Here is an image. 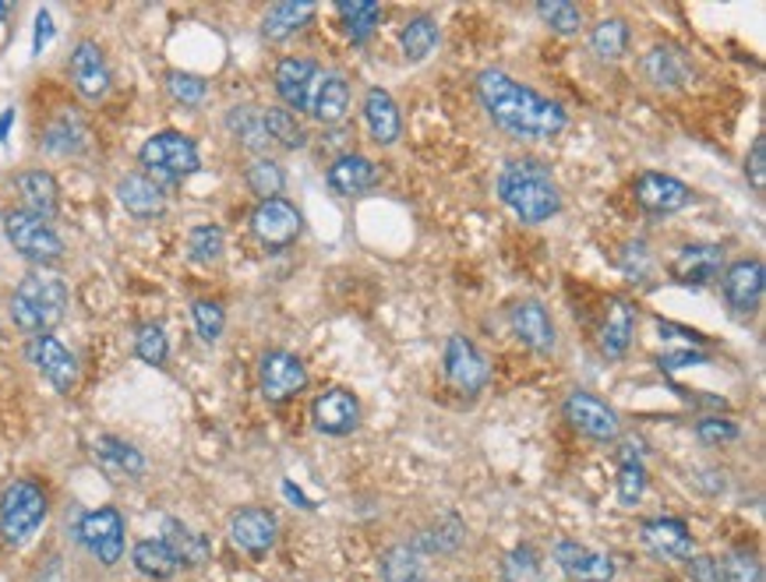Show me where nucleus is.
<instances>
[{"label": "nucleus", "mask_w": 766, "mask_h": 582, "mask_svg": "<svg viewBox=\"0 0 766 582\" xmlns=\"http://www.w3.org/2000/svg\"><path fill=\"white\" fill-rule=\"evenodd\" d=\"M118 198L135 219H156L166 208V194L156 181H149L145 173H131L118 184Z\"/></svg>", "instance_id": "obj_22"}, {"label": "nucleus", "mask_w": 766, "mask_h": 582, "mask_svg": "<svg viewBox=\"0 0 766 582\" xmlns=\"http://www.w3.org/2000/svg\"><path fill=\"white\" fill-rule=\"evenodd\" d=\"M311 14H315V4H276L262 18V35L279 43V39L294 35L300 25H308Z\"/></svg>", "instance_id": "obj_32"}, {"label": "nucleus", "mask_w": 766, "mask_h": 582, "mask_svg": "<svg viewBox=\"0 0 766 582\" xmlns=\"http://www.w3.org/2000/svg\"><path fill=\"white\" fill-rule=\"evenodd\" d=\"M276 533H279V522L269 509H241L229 515V540H234V548H241L252 558H262L269 551L276 543Z\"/></svg>", "instance_id": "obj_12"}, {"label": "nucleus", "mask_w": 766, "mask_h": 582, "mask_svg": "<svg viewBox=\"0 0 766 582\" xmlns=\"http://www.w3.org/2000/svg\"><path fill=\"white\" fill-rule=\"evenodd\" d=\"M187 255H191V262H198V265L219 262L223 258V229L213 226V223L195 226L187 233Z\"/></svg>", "instance_id": "obj_37"}, {"label": "nucleus", "mask_w": 766, "mask_h": 582, "mask_svg": "<svg viewBox=\"0 0 766 582\" xmlns=\"http://www.w3.org/2000/svg\"><path fill=\"white\" fill-rule=\"evenodd\" d=\"M502 575L505 582H544V565L541 554L533 548H515L502 561Z\"/></svg>", "instance_id": "obj_40"}, {"label": "nucleus", "mask_w": 766, "mask_h": 582, "mask_svg": "<svg viewBox=\"0 0 766 582\" xmlns=\"http://www.w3.org/2000/svg\"><path fill=\"white\" fill-rule=\"evenodd\" d=\"M191 318H195V328H198V336L205 343H216L223 336L226 315H223V307L216 300H195V304H191Z\"/></svg>", "instance_id": "obj_47"}, {"label": "nucleus", "mask_w": 766, "mask_h": 582, "mask_svg": "<svg viewBox=\"0 0 766 582\" xmlns=\"http://www.w3.org/2000/svg\"><path fill=\"white\" fill-rule=\"evenodd\" d=\"M512 328H515V336H520L530 349H538V354H551L554 349V325L538 300H523L512 307Z\"/></svg>", "instance_id": "obj_24"}, {"label": "nucleus", "mask_w": 766, "mask_h": 582, "mask_svg": "<svg viewBox=\"0 0 766 582\" xmlns=\"http://www.w3.org/2000/svg\"><path fill=\"white\" fill-rule=\"evenodd\" d=\"M262 116H265V131H269V142H279L283 149H300L304 142H308V139H304V127L297 124V116L290 110L273 106V110H265Z\"/></svg>", "instance_id": "obj_38"}, {"label": "nucleus", "mask_w": 766, "mask_h": 582, "mask_svg": "<svg viewBox=\"0 0 766 582\" xmlns=\"http://www.w3.org/2000/svg\"><path fill=\"white\" fill-rule=\"evenodd\" d=\"M50 35H53L50 11H40V18H35V43H32V50H35V53H43V47L50 43Z\"/></svg>", "instance_id": "obj_54"}, {"label": "nucleus", "mask_w": 766, "mask_h": 582, "mask_svg": "<svg viewBox=\"0 0 766 582\" xmlns=\"http://www.w3.org/2000/svg\"><path fill=\"white\" fill-rule=\"evenodd\" d=\"M283 184H286V177H283V170L273 160H255L252 166H247V187H252L255 194H262V202L279 198Z\"/></svg>", "instance_id": "obj_42"}, {"label": "nucleus", "mask_w": 766, "mask_h": 582, "mask_svg": "<svg viewBox=\"0 0 766 582\" xmlns=\"http://www.w3.org/2000/svg\"><path fill=\"white\" fill-rule=\"evenodd\" d=\"M50 501L47 491L35 480H14L0 494V537H4L11 548H22L29 543L40 527L47 522Z\"/></svg>", "instance_id": "obj_4"}, {"label": "nucleus", "mask_w": 766, "mask_h": 582, "mask_svg": "<svg viewBox=\"0 0 766 582\" xmlns=\"http://www.w3.org/2000/svg\"><path fill=\"white\" fill-rule=\"evenodd\" d=\"M646 74H650V82L654 85H678L682 78H685V64L678 61V53L675 50H654L646 57Z\"/></svg>", "instance_id": "obj_43"}, {"label": "nucleus", "mask_w": 766, "mask_h": 582, "mask_svg": "<svg viewBox=\"0 0 766 582\" xmlns=\"http://www.w3.org/2000/svg\"><path fill=\"white\" fill-rule=\"evenodd\" d=\"M477 95H481L491 121L502 131H509L512 139L544 142L565 127V110L559 103H551L541 92L520 85L505 71L491 68L477 74Z\"/></svg>", "instance_id": "obj_1"}, {"label": "nucleus", "mask_w": 766, "mask_h": 582, "mask_svg": "<svg viewBox=\"0 0 766 582\" xmlns=\"http://www.w3.org/2000/svg\"><path fill=\"white\" fill-rule=\"evenodd\" d=\"M79 537L85 548L100 558V565H118L124 554V519L118 509H95L82 515L79 522Z\"/></svg>", "instance_id": "obj_7"}, {"label": "nucleus", "mask_w": 766, "mask_h": 582, "mask_svg": "<svg viewBox=\"0 0 766 582\" xmlns=\"http://www.w3.org/2000/svg\"><path fill=\"white\" fill-rule=\"evenodd\" d=\"M590 47H593V53L601 57V61H619V57L625 53V47H629V29H625L622 18H604V22L593 29Z\"/></svg>", "instance_id": "obj_36"}, {"label": "nucleus", "mask_w": 766, "mask_h": 582, "mask_svg": "<svg viewBox=\"0 0 766 582\" xmlns=\"http://www.w3.org/2000/svg\"><path fill=\"white\" fill-rule=\"evenodd\" d=\"M135 354H139V360H145V364H152V367H160V364H166V354H170V343H166V333L160 325H142L139 333H135Z\"/></svg>", "instance_id": "obj_45"}, {"label": "nucleus", "mask_w": 766, "mask_h": 582, "mask_svg": "<svg viewBox=\"0 0 766 582\" xmlns=\"http://www.w3.org/2000/svg\"><path fill=\"white\" fill-rule=\"evenodd\" d=\"M166 89L184 106H198L205 100V92H208V85L202 82V78L198 74H187V71H170L166 74Z\"/></svg>", "instance_id": "obj_48"}, {"label": "nucleus", "mask_w": 766, "mask_h": 582, "mask_svg": "<svg viewBox=\"0 0 766 582\" xmlns=\"http://www.w3.org/2000/svg\"><path fill=\"white\" fill-rule=\"evenodd\" d=\"M381 575H386V582H428V565L417 548L404 543V548H392L381 558Z\"/></svg>", "instance_id": "obj_33"}, {"label": "nucleus", "mask_w": 766, "mask_h": 582, "mask_svg": "<svg viewBox=\"0 0 766 582\" xmlns=\"http://www.w3.org/2000/svg\"><path fill=\"white\" fill-rule=\"evenodd\" d=\"M318 82H321L318 64L304 61V57H286V61H279V68H276V92L290 110H308L311 113Z\"/></svg>", "instance_id": "obj_11"}, {"label": "nucleus", "mask_w": 766, "mask_h": 582, "mask_svg": "<svg viewBox=\"0 0 766 582\" xmlns=\"http://www.w3.org/2000/svg\"><path fill=\"white\" fill-rule=\"evenodd\" d=\"M763 262H735L724 272V297L738 315H753L763 300Z\"/></svg>", "instance_id": "obj_19"}, {"label": "nucleus", "mask_w": 766, "mask_h": 582, "mask_svg": "<svg viewBox=\"0 0 766 582\" xmlns=\"http://www.w3.org/2000/svg\"><path fill=\"white\" fill-rule=\"evenodd\" d=\"M68 310V286L50 272H32L11 294V321L29 336H50Z\"/></svg>", "instance_id": "obj_3"}, {"label": "nucleus", "mask_w": 766, "mask_h": 582, "mask_svg": "<svg viewBox=\"0 0 766 582\" xmlns=\"http://www.w3.org/2000/svg\"><path fill=\"white\" fill-rule=\"evenodd\" d=\"M71 82L79 89L85 100H100L110 89V68H106V57L95 43H79L71 53Z\"/></svg>", "instance_id": "obj_18"}, {"label": "nucleus", "mask_w": 766, "mask_h": 582, "mask_svg": "<svg viewBox=\"0 0 766 582\" xmlns=\"http://www.w3.org/2000/svg\"><path fill=\"white\" fill-rule=\"evenodd\" d=\"M446 375L459 392H481L488 385V360L467 336H452L446 346Z\"/></svg>", "instance_id": "obj_14"}, {"label": "nucleus", "mask_w": 766, "mask_h": 582, "mask_svg": "<svg viewBox=\"0 0 766 582\" xmlns=\"http://www.w3.org/2000/svg\"><path fill=\"white\" fill-rule=\"evenodd\" d=\"M339 14L347 18V29L354 35V43H364V39L375 32L378 18H381V8L371 4V0H343Z\"/></svg>", "instance_id": "obj_39"}, {"label": "nucleus", "mask_w": 766, "mask_h": 582, "mask_svg": "<svg viewBox=\"0 0 766 582\" xmlns=\"http://www.w3.org/2000/svg\"><path fill=\"white\" fill-rule=\"evenodd\" d=\"M347 103H350V89H347V82H343V74H321L318 92H315V103H311V113L318 116V121L321 124L343 121Z\"/></svg>", "instance_id": "obj_29"}, {"label": "nucleus", "mask_w": 766, "mask_h": 582, "mask_svg": "<svg viewBox=\"0 0 766 582\" xmlns=\"http://www.w3.org/2000/svg\"><path fill=\"white\" fill-rule=\"evenodd\" d=\"M163 533H166L163 543H166L170 551H174L181 569H198V565H205V561H208V540L202 533H195V530H187L184 522L166 519Z\"/></svg>", "instance_id": "obj_27"}, {"label": "nucleus", "mask_w": 766, "mask_h": 582, "mask_svg": "<svg viewBox=\"0 0 766 582\" xmlns=\"http://www.w3.org/2000/svg\"><path fill=\"white\" fill-rule=\"evenodd\" d=\"M632 328H636V318H632V307L625 300H611L607 318H604V336L601 346L607 357H622L629 343H632Z\"/></svg>", "instance_id": "obj_31"}, {"label": "nucleus", "mask_w": 766, "mask_h": 582, "mask_svg": "<svg viewBox=\"0 0 766 582\" xmlns=\"http://www.w3.org/2000/svg\"><path fill=\"white\" fill-rule=\"evenodd\" d=\"M311 417H315L318 431L339 438V435H350L354 427L360 423V406H357V399L347 392V388H329V392L315 399Z\"/></svg>", "instance_id": "obj_17"}, {"label": "nucleus", "mask_w": 766, "mask_h": 582, "mask_svg": "<svg viewBox=\"0 0 766 582\" xmlns=\"http://www.w3.org/2000/svg\"><path fill=\"white\" fill-rule=\"evenodd\" d=\"M252 229L262 244L269 247H286L300 237V212L286 202V198H269L255 208L252 216Z\"/></svg>", "instance_id": "obj_13"}, {"label": "nucleus", "mask_w": 766, "mask_h": 582, "mask_svg": "<svg viewBox=\"0 0 766 582\" xmlns=\"http://www.w3.org/2000/svg\"><path fill=\"white\" fill-rule=\"evenodd\" d=\"M283 494H286V498H294V501L300 504V509H311V501H308V498H304V494H300V491L294 488V483H283Z\"/></svg>", "instance_id": "obj_56"}, {"label": "nucleus", "mask_w": 766, "mask_h": 582, "mask_svg": "<svg viewBox=\"0 0 766 582\" xmlns=\"http://www.w3.org/2000/svg\"><path fill=\"white\" fill-rule=\"evenodd\" d=\"M229 131L237 134V142L244 149H252V152H262V149H269V131H265V116L255 110V106H237L234 113H229Z\"/></svg>", "instance_id": "obj_34"}, {"label": "nucleus", "mask_w": 766, "mask_h": 582, "mask_svg": "<svg viewBox=\"0 0 766 582\" xmlns=\"http://www.w3.org/2000/svg\"><path fill=\"white\" fill-rule=\"evenodd\" d=\"M745 173H749V184L756 191H766V142L763 139L753 142L749 160H745Z\"/></svg>", "instance_id": "obj_51"}, {"label": "nucleus", "mask_w": 766, "mask_h": 582, "mask_svg": "<svg viewBox=\"0 0 766 582\" xmlns=\"http://www.w3.org/2000/svg\"><path fill=\"white\" fill-rule=\"evenodd\" d=\"M696 435L706 445H717V441H735L738 438V427L732 420H721V417H706L696 423Z\"/></svg>", "instance_id": "obj_50"}, {"label": "nucleus", "mask_w": 766, "mask_h": 582, "mask_svg": "<svg viewBox=\"0 0 766 582\" xmlns=\"http://www.w3.org/2000/svg\"><path fill=\"white\" fill-rule=\"evenodd\" d=\"M95 456H100V462L106 466L110 473H118V477H142L145 473V456L135 449V445H127L121 438H110L103 435L100 441H95Z\"/></svg>", "instance_id": "obj_28"}, {"label": "nucleus", "mask_w": 766, "mask_h": 582, "mask_svg": "<svg viewBox=\"0 0 766 582\" xmlns=\"http://www.w3.org/2000/svg\"><path fill=\"white\" fill-rule=\"evenodd\" d=\"M622 265L629 276H646V268H650V255H646V247L643 244H629L622 251Z\"/></svg>", "instance_id": "obj_53"}, {"label": "nucleus", "mask_w": 766, "mask_h": 582, "mask_svg": "<svg viewBox=\"0 0 766 582\" xmlns=\"http://www.w3.org/2000/svg\"><path fill=\"white\" fill-rule=\"evenodd\" d=\"M688 575H693V582H721V561L711 554L688 558Z\"/></svg>", "instance_id": "obj_52"}, {"label": "nucleus", "mask_w": 766, "mask_h": 582, "mask_svg": "<svg viewBox=\"0 0 766 582\" xmlns=\"http://www.w3.org/2000/svg\"><path fill=\"white\" fill-rule=\"evenodd\" d=\"M258 381H262L265 399L283 402V399H294L300 388L308 385V371H304L300 357L286 354V349H269L258 364Z\"/></svg>", "instance_id": "obj_8"}, {"label": "nucleus", "mask_w": 766, "mask_h": 582, "mask_svg": "<svg viewBox=\"0 0 766 582\" xmlns=\"http://www.w3.org/2000/svg\"><path fill=\"white\" fill-rule=\"evenodd\" d=\"M636 202L646 212H657V216H672L682 212L693 202V191H688L678 177H667V173H643L636 181Z\"/></svg>", "instance_id": "obj_15"}, {"label": "nucleus", "mask_w": 766, "mask_h": 582, "mask_svg": "<svg viewBox=\"0 0 766 582\" xmlns=\"http://www.w3.org/2000/svg\"><path fill=\"white\" fill-rule=\"evenodd\" d=\"M8 14V4H0V18H4Z\"/></svg>", "instance_id": "obj_57"}, {"label": "nucleus", "mask_w": 766, "mask_h": 582, "mask_svg": "<svg viewBox=\"0 0 766 582\" xmlns=\"http://www.w3.org/2000/svg\"><path fill=\"white\" fill-rule=\"evenodd\" d=\"M18 187V198H22V212L29 216H40V219H53L57 208H61V191H57V181L50 177L47 170H25L14 177Z\"/></svg>", "instance_id": "obj_21"}, {"label": "nucleus", "mask_w": 766, "mask_h": 582, "mask_svg": "<svg viewBox=\"0 0 766 582\" xmlns=\"http://www.w3.org/2000/svg\"><path fill=\"white\" fill-rule=\"evenodd\" d=\"M646 491V473L640 462H622V473H619V498L622 504H636Z\"/></svg>", "instance_id": "obj_49"}, {"label": "nucleus", "mask_w": 766, "mask_h": 582, "mask_svg": "<svg viewBox=\"0 0 766 582\" xmlns=\"http://www.w3.org/2000/svg\"><path fill=\"white\" fill-rule=\"evenodd\" d=\"M364 116H368V127H371V139L378 145H392L399 139V110L392 103V95L386 89H371L364 95Z\"/></svg>", "instance_id": "obj_26"}, {"label": "nucleus", "mask_w": 766, "mask_h": 582, "mask_svg": "<svg viewBox=\"0 0 766 582\" xmlns=\"http://www.w3.org/2000/svg\"><path fill=\"white\" fill-rule=\"evenodd\" d=\"M131 561H135V569L142 572V575H149V579H174L177 575V558H174V551L166 548L163 540H142V543H135V551H131Z\"/></svg>", "instance_id": "obj_30"}, {"label": "nucleus", "mask_w": 766, "mask_h": 582, "mask_svg": "<svg viewBox=\"0 0 766 582\" xmlns=\"http://www.w3.org/2000/svg\"><path fill=\"white\" fill-rule=\"evenodd\" d=\"M661 364H664V367H688V364H706V357H703V354H693V349H685V354L664 357Z\"/></svg>", "instance_id": "obj_55"}, {"label": "nucleus", "mask_w": 766, "mask_h": 582, "mask_svg": "<svg viewBox=\"0 0 766 582\" xmlns=\"http://www.w3.org/2000/svg\"><path fill=\"white\" fill-rule=\"evenodd\" d=\"M643 543L664 561H688L693 558V537L682 519H650L643 522Z\"/></svg>", "instance_id": "obj_20"}, {"label": "nucleus", "mask_w": 766, "mask_h": 582, "mask_svg": "<svg viewBox=\"0 0 766 582\" xmlns=\"http://www.w3.org/2000/svg\"><path fill=\"white\" fill-rule=\"evenodd\" d=\"M721 582H763L759 561L753 551H732L721 561Z\"/></svg>", "instance_id": "obj_46"}, {"label": "nucleus", "mask_w": 766, "mask_h": 582, "mask_svg": "<svg viewBox=\"0 0 766 582\" xmlns=\"http://www.w3.org/2000/svg\"><path fill=\"white\" fill-rule=\"evenodd\" d=\"M498 194L523 223H544L562 208L559 187L551 184V173L541 163H509L498 177Z\"/></svg>", "instance_id": "obj_2"}, {"label": "nucleus", "mask_w": 766, "mask_h": 582, "mask_svg": "<svg viewBox=\"0 0 766 582\" xmlns=\"http://www.w3.org/2000/svg\"><path fill=\"white\" fill-rule=\"evenodd\" d=\"M721 265H724V251L711 247V244H696V247H685L682 255L675 258V279L685 286H706L721 276Z\"/></svg>", "instance_id": "obj_23"}, {"label": "nucleus", "mask_w": 766, "mask_h": 582, "mask_svg": "<svg viewBox=\"0 0 766 582\" xmlns=\"http://www.w3.org/2000/svg\"><path fill=\"white\" fill-rule=\"evenodd\" d=\"M404 53L410 57V61H425V57L438 47V25L431 22V18H413V22H407L404 29Z\"/></svg>", "instance_id": "obj_41"}, {"label": "nucleus", "mask_w": 766, "mask_h": 582, "mask_svg": "<svg viewBox=\"0 0 766 582\" xmlns=\"http://www.w3.org/2000/svg\"><path fill=\"white\" fill-rule=\"evenodd\" d=\"M43 145H47V152H53V155L82 152V149H85V127H82V121H79V116H71V113L57 116V121L47 127Z\"/></svg>", "instance_id": "obj_35"}, {"label": "nucleus", "mask_w": 766, "mask_h": 582, "mask_svg": "<svg viewBox=\"0 0 766 582\" xmlns=\"http://www.w3.org/2000/svg\"><path fill=\"white\" fill-rule=\"evenodd\" d=\"M142 166L149 170L145 177L149 181H181V177H191V173H198L202 160H198V149L195 142L187 139V134L181 131H160L152 134V139L142 145L139 152Z\"/></svg>", "instance_id": "obj_5"}, {"label": "nucleus", "mask_w": 766, "mask_h": 582, "mask_svg": "<svg viewBox=\"0 0 766 582\" xmlns=\"http://www.w3.org/2000/svg\"><path fill=\"white\" fill-rule=\"evenodd\" d=\"M565 417L569 423L583 431L593 441H615L619 438V413L611 406L590 392H572L565 399Z\"/></svg>", "instance_id": "obj_10"}, {"label": "nucleus", "mask_w": 766, "mask_h": 582, "mask_svg": "<svg viewBox=\"0 0 766 582\" xmlns=\"http://www.w3.org/2000/svg\"><path fill=\"white\" fill-rule=\"evenodd\" d=\"M4 229H8V241L14 244L18 255L35 262V265H50V262H57L64 255V241L57 237V229L40 216H29V212H11Z\"/></svg>", "instance_id": "obj_6"}, {"label": "nucleus", "mask_w": 766, "mask_h": 582, "mask_svg": "<svg viewBox=\"0 0 766 582\" xmlns=\"http://www.w3.org/2000/svg\"><path fill=\"white\" fill-rule=\"evenodd\" d=\"M538 14L548 22V29L554 32H576L583 25V11L576 4H569V0H544V4H538Z\"/></svg>", "instance_id": "obj_44"}, {"label": "nucleus", "mask_w": 766, "mask_h": 582, "mask_svg": "<svg viewBox=\"0 0 766 582\" xmlns=\"http://www.w3.org/2000/svg\"><path fill=\"white\" fill-rule=\"evenodd\" d=\"M25 354L35 364V371H40L57 392H71L74 381H79V364H74L71 349L64 343H57L53 336H32Z\"/></svg>", "instance_id": "obj_9"}, {"label": "nucleus", "mask_w": 766, "mask_h": 582, "mask_svg": "<svg viewBox=\"0 0 766 582\" xmlns=\"http://www.w3.org/2000/svg\"><path fill=\"white\" fill-rule=\"evenodd\" d=\"M554 561H559V569L576 582H611L615 579V561H611L607 554L580 548V543H572V540L554 543Z\"/></svg>", "instance_id": "obj_16"}, {"label": "nucleus", "mask_w": 766, "mask_h": 582, "mask_svg": "<svg viewBox=\"0 0 766 582\" xmlns=\"http://www.w3.org/2000/svg\"><path fill=\"white\" fill-rule=\"evenodd\" d=\"M375 181H378V170L368 155L347 152L329 166V187L336 194H360V191H368Z\"/></svg>", "instance_id": "obj_25"}]
</instances>
